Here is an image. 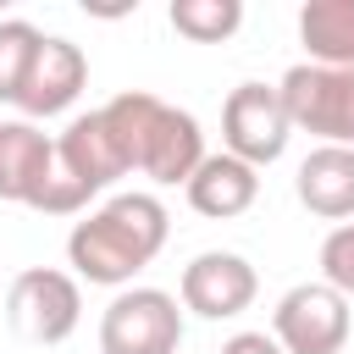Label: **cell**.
<instances>
[{"instance_id":"cell-1","label":"cell","mask_w":354,"mask_h":354,"mask_svg":"<svg viewBox=\"0 0 354 354\" xmlns=\"http://www.w3.org/2000/svg\"><path fill=\"white\" fill-rule=\"evenodd\" d=\"M166 232H171V216L155 194H116L66 232V260L83 282L127 288L166 249Z\"/></svg>"},{"instance_id":"cell-2","label":"cell","mask_w":354,"mask_h":354,"mask_svg":"<svg viewBox=\"0 0 354 354\" xmlns=\"http://www.w3.org/2000/svg\"><path fill=\"white\" fill-rule=\"evenodd\" d=\"M100 111L122 144L127 171H144L149 183H183L188 188V177L205 160V133L188 111L155 100L149 88H127V94L105 100Z\"/></svg>"},{"instance_id":"cell-3","label":"cell","mask_w":354,"mask_h":354,"mask_svg":"<svg viewBox=\"0 0 354 354\" xmlns=\"http://www.w3.org/2000/svg\"><path fill=\"white\" fill-rule=\"evenodd\" d=\"M282 105L288 122L315 133L321 144H343L354 149V66H315L299 61L282 72Z\"/></svg>"},{"instance_id":"cell-4","label":"cell","mask_w":354,"mask_h":354,"mask_svg":"<svg viewBox=\"0 0 354 354\" xmlns=\"http://www.w3.org/2000/svg\"><path fill=\"white\" fill-rule=\"evenodd\" d=\"M6 321L17 337L50 348V343H66L83 321V293H77V277L72 271H55V266H28L17 271L11 293H6Z\"/></svg>"},{"instance_id":"cell-5","label":"cell","mask_w":354,"mask_h":354,"mask_svg":"<svg viewBox=\"0 0 354 354\" xmlns=\"http://www.w3.org/2000/svg\"><path fill=\"white\" fill-rule=\"evenodd\" d=\"M183 304L166 288H122L100 315V354H177Z\"/></svg>"},{"instance_id":"cell-6","label":"cell","mask_w":354,"mask_h":354,"mask_svg":"<svg viewBox=\"0 0 354 354\" xmlns=\"http://www.w3.org/2000/svg\"><path fill=\"white\" fill-rule=\"evenodd\" d=\"M348 326L354 310L332 282H299L271 310V337L282 343V354H343Z\"/></svg>"},{"instance_id":"cell-7","label":"cell","mask_w":354,"mask_h":354,"mask_svg":"<svg viewBox=\"0 0 354 354\" xmlns=\"http://www.w3.org/2000/svg\"><path fill=\"white\" fill-rule=\"evenodd\" d=\"M293 138V122H288V105H282V88L271 83H238L221 105V144L227 155L249 160L254 171L271 166Z\"/></svg>"},{"instance_id":"cell-8","label":"cell","mask_w":354,"mask_h":354,"mask_svg":"<svg viewBox=\"0 0 354 354\" xmlns=\"http://www.w3.org/2000/svg\"><path fill=\"white\" fill-rule=\"evenodd\" d=\"M177 293H183V310H194V315H205V321H227V315H243V310L254 304L260 277H254V266H249L243 254H232V249H205V254H194V260L183 266Z\"/></svg>"},{"instance_id":"cell-9","label":"cell","mask_w":354,"mask_h":354,"mask_svg":"<svg viewBox=\"0 0 354 354\" xmlns=\"http://www.w3.org/2000/svg\"><path fill=\"white\" fill-rule=\"evenodd\" d=\"M83 83H88V55H83L72 39L44 33V44H39V55H33L28 77H22L17 111H22L28 122H39V116H61V111L83 94Z\"/></svg>"},{"instance_id":"cell-10","label":"cell","mask_w":354,"mask_h":354,"mask_svg":"<svg viewBox=\"0 0 354 354\" xmlns=\"http://www.w3.org/2000/svg\"><path fill=\"white\" fill-rule=\"evenodd\" d=\"M55 160H61V171H66L88 199H94V194H105L116 177H127V160H122V144H116V133H111L105 111L72 116V122H66V133L55 138Z\"/></svg>"},{"instance_id":"cell-11","label":"cell","mask_w":354,"mask_h":354,"mask_svg":"<svg viewBox=\"0 0 354 354\" xmlns=\"http://www.w3.org/2000/svg\"><path fill=\"white\" fill-rule=\"evenodd\" d=\"M293 194L310 216L321 221H354V149L343 144H315L304 160H299V177H293Z\"/></svg>"},{"instance_id":"cell-12","label":"cell","mask_w":354,"mask_h":354,"mask_svg":"<svg viewBox=\"0 0 354 354\" xmlns=\"http://www.w3.org/2000/svg\"><path fill=\"white\" fill-rule=\"evenodd\" d=\"M50 160H55V138H44L28 116L0 122V199L33 210L44 177H50Z\"/></svg>"},{"instance_id":"cell-13","label":"cell","mask_w":354,"mask_h":354,"mask_svg":"<svg viewBox=\"0 0 354 354\" xmlns=\"http://www.w3.org/2000/svg\"><path fill=\"white\" fill-rule=\"evenodd\" d=\"M260 199V171L249 166V160H238V155H205L199 160V171L188 177V205L199 210V216H210V221H232V216H243L249 205Z\"/></svg>"},{"instance_id":"cell-14","label":"cell","mask_w":354,"mask_h":354,"mask_svg":"<svg viewBox=\"0 0 354 354\" xmlns=\"http://www.w3.org/2000/svg\"><path fill=\"white\" fill-rule=\"evenodd\" d=\"M299 39L315 66H354V0H304Z\"/></svg>"},{"instance_id":"cell-15","label":"cell","mask_w":354,"mask_h":354,"mask_svg":"<svg viewBox=\"0 0 354 354\" xmlns=\"http://www.w3.org/2000/svg\"><path fill=\"white\" fill-rule=\"evenodd\" d=\"M171 28L194 44H221L243 28V0H171Z\"/></svg>"},{"instance_id":"cell-16","label":"cell","mask_w":354,"mask_h":354,"mask_svg":"<svg viewBox=\"0 0 354 354\" xmlns=\"http://www.w3.org/2000/svg\"><path fill=\"white\" fill-rule=\"evenodd\" d=\"M39 44H44V33H39L28 17H0V100H6V105H17L22 77H28Z\"/></svg>"},{"instance_id":"cell-17","label":"cell","mask_w":354,"mask_h":354,"mask_svg":"<svg viewBox=\"0 0 354 354\" xmlns=\"http://www.w3.org/2000/svg\"><path fill=\"white\" fill-rule=\"evenodd\" d=\"M321 282H332L343 299H354V221H343L321 238Z\"/></svg>"},{"instance_id":"cell-18","label":"cell","mask_w":354,"mask_h":354,"mask_svg":"<svg viewBox=\"0 0 354 354\" xmlns=\"http://www.w3.org/2000/svg\"><path fill=\"white\" fill-rule=\"evenodd\" d=\"M221 354H282V343L271 332H232L221 343Z\"/></svg>"}]
</instances>
